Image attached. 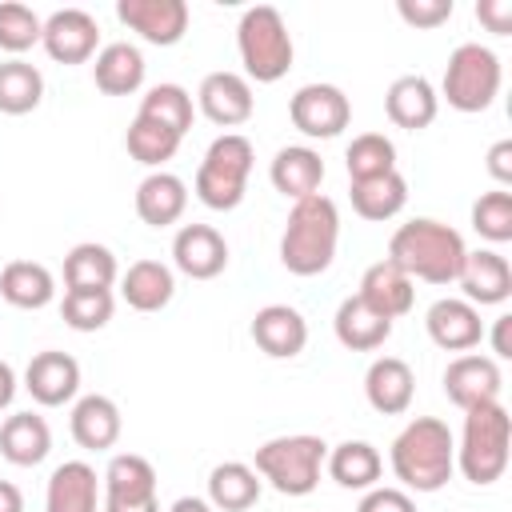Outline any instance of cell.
<instances>
[{
    "label": "cell",
    "mask_w": 512,
    "mask_h": 512,
    "mask_svg": "<svg viewBox=\"0 0 512 512\" xmlns=\"http://www.w3.org/2000/svg\"><path fill=\"white\" fill-rule=\"evenodd\" d=\"M464 236L452 224H440L432 216H416L400 224L388 240V260L424 284H452L464 264Z\"/></svg>",
    "instance_id": "cell-1"
},
{
    "label": "cell",
    "mask_w": 512,
    "mask_h": 512,
    "mask_svg": "<svg viewBox=\"0 0 512 512\" xmlns=\"http://www.w3.org/2000/svg\"><path fill=\"white\" fill-rule=\"evenodd\" d=\"M340 244V212L336 204L316 192L288 208L284 232H280V264L292 276H320L336 260Z\"/></svg>",
    "instance_id": "cell-2"
},
{
    "label": "cell",
    "mask_w": 512,
    "mask_h": 512,
    "mask_svg": "<svg viewBox=\"0 0 512 512\" xmlns=\"http://www.w3.org/2000/svg\"><path fill=\"white\" fill-rule=\"evenodd\" d=\"M392 472L412 492H440L456 472V436L436 416H416L392 440Z\"/></svg>",
    "instance_id": "cell-3"
},
{
    "label": "cell",
    "mask_w": 512,
    "mask_h": 512,
    "mask_svg": "<svg viewBox=\"0 0 512 512\" xmlns=\"http://www.w3.org/2000/svg\"><path fill=\"white\" fill-rule=\"evenodd\" d=\"M508 452H512L508 408L500 400L468 408L464 412V432H460V444H456V468L464 472V480L476 484V488L496 484L508 468Z\"/></svg>",
    "instance_id": "cell-4"
},
{
    "label": "cell",
    "mask_w": 512,
    "mask_h": 512,
    "mask_svg": "<svg viewBox=\"0 0 512 512\" xmlns=\"http://www.w3.org/2000/svg\"><path fill=\"white\" fill-rule=\"evenodd\" d=\"M252 140L240 132H224L208 144L200 168H196V200L212 212H232L240 208L252 176Z\"/></svg>",
    "instance_id": "cell-5"
},
{
    "label": "cell",
    "mask_w": 512,
    "mask_h": 512,
    "mask_svg": "<svg viewBox=\"0 0 512 512\" xmlns=\"http://www.w3.org/2000/svg\"><path fill=\"white\" fill-rule=\"evenodd\" d=\"M236 48H240V64H244L248 80H256V84H276L280 76H288L292 52H296L292 32L272 4H256L240 16Z\"/></svg>",
    "instance_id": "cell-6"
},
{
    "label": "cell",
    "mask_w": 512,
    "mask_h": 512,
    "mask_svg": "<svg viewBox=\"0 0 512 512\" xmlns=\"http://www.w3.org/2000/svg\"><path fill=\"white\" fill-rule=\"evenodd\" d=\"M324 456H328V444L320 436H308V432L272 436L256 448V472L280 496H308L320 484Z\"/></svg>",
    "instance_id": "cell-7"
},
{
    "label": "cell",
    "mask_w": 512,
    "mask_h": 512,
    "mask_svg": "<svg viewBox=\"0 0 512 512\" xmlns=\"http://www.w3.org/2000/svg\"><path fill=\"white\" fill-rule=\"evenodd\" d=\"M500 80H504L500 56L492 48L468 40V44L452 48L444 80H440V96L456 112H488L492 100L500 96Z\"/></svg>",
    "instance_id": "cell-8"
},
{
    "label": "cell",
    "mask_w": 512,
    "mask_h": 512,
    "mask_svg": "<svg viewBox=\"0 0 512 512\" xmlns=\"http://www.w3.org/2000/svg\"><path fill=\"white\" fill-rule=\"evenodd\" d=\"M104 504L100 512H160L156 468L136 452H116L104 468Z\"/></svg>",
    "instance_id": "cell-9"
},
{
    "label": "cell",
    "mask_w": 512,
    "mask_h": 512,
    "mask_svg": "<svg viewBox=\"0 0 512 512\" xmlns=\"http://www.w3.org/2000/svg\"><path fill=\"white\" fill-rule=\"evenodd\" d=\"M288 116H292L296 132H304L312 140H332L348 128L352 104H348L344 88H336V84H304L292 92Z\"/></svg>",
    "instance_id": "cell-10"
},
{
    "label": "cell",
    "mask_w": 512,
    "mask_h": 512,
    "mask_svg": "<svg viewBox=\"0 0 512 512\" xmlns=\"http://www.w3.org/2000/svg\"><path fill=\"white\" fill-rule=\"evenodd\" d=\"M40 44L56 64H84L100 52V24L84 8H56L44 20Z\"/></svg>",
    "instance_id": "cell-11"
},
{
    "label": "cell",
    "mask_w": 512,
    "mask_h": 512,
    "mask_svg": "<svg viewBox=\"0 0 512 512\" xmlns=\"http://www.w3.org/2000/svg\"><path fill=\"white\" fill-rule=\"evenodd\" d=\"M116 20L156 48H172L188 32L184 0H116Z\"/></svg>",
    "instance_id": "cell-12"
},
{
    "label": "cell",
    "mask_w": 512,
    "mask_h": 512,
    "mask_svg": "<svg viewBox=\"0 0 512 512\" xmlns=\"http://www.w3.org/2000/svg\"><path fill=\"white\" fill-rule=\"evenodd\" d=\"M500 388H504V376H500V364H496L492 356L460 352V356L448 360V368H444V396H448L460 412L500 400Z\"/></svg>",
    "instance_id": "cell-13"
},
{
    "label": "cell",
    "mask_w": 512,
    "mask_h": 512,
    "mask_svg": "<svg viewBox=\"0 0 512 512\" xmlns=\"http://www.w3.org/2000/svg\"><path fill=\"white\" fill-rule=\"evenodd\" d=\"M196 108L216 128H240L256 112L248 76H240V72H208L200 80V88H196Z\"/></svg>",
    "instance_id": "cell-14"
},
{
    "label": "cell",
    "mask_w": 512,
    "mask_h": 512,
    "mask_svg": "<svg viewBox=\"0 0 512 512\" xmlns=\"http://www.w3.org/2000/svg\"><path fill=\"white\" fill-rule=\"evenodd\" d=\"M424 328L436 348L444 352H472L484 340V320L480 308L468 304L464 296H444L424 312Z\"/></svg>",
    "instance_id": "cell-15"
},
{
    "label": "cell",
    "mask_w": 512,
    "mask_h": 512,
    "mask_svg": "<svg viewBox=\"0 0 512 512\" xmlns=\"http://www.w3.org/2000/svg\"><path fill=\"white\" fill-rule=\"evenodd\" d=\"M24 388L44 408H60V404L76 400V392H80V364H76V356L56 352V348L36 352L28 360V368H24Z\"/></svg>",
    "instance_id": "cell-16"
},
{
    "label": "cell",
    "mask_w": 512,
    "mask_h": 512,
    "mask_svg": "<svg viewBox=\"0 0 512 512\" xmlns=\"http://www.w3.org/2000/svg\"><path fill=\"white\" fill-rule=\"evenodd\" d=\"M172 264L192 280H216L228 268V240L212 224H184L172 240Z\"/></svg>",
    "instance_id": "cell-17"
},
{
    "label": "cell",
    "mask_w": 512,
    "mask_h": 512,
    "mask_svg": "<svg viewBox=\"0 0 512 512\" xmlns=\"http://www.w3.org/2000/svg\"><path fill=\"white\" fill-rule=\"evenodd\" d=\"M372 312H380L384 320H400L412 312L416 304V280L408 272H400L388 256L368 264L364 276H360V292H356Z\"/></svg>",
    "instance_id": "cell-18"
},
{
    "label": "cell",
    "mask_w": 512,
    "mask_h": 512,
    "mask_svg": "<svg viewBox=\"0 0 512 512\" xmlns=\"http://www.w3.org/2000/svg\"><path fill=\"white\" fill-rule=\"evenodd\" d=\"M364 396L380 416H404L416 396L412 364L400 356H376L364 372Z\"/></svg>",
    "instance_id": "cell-19"
},
{
    "label": "cell",
    "mask_w": 512,
    "mask_h": 512,
    "mask_svg": "<svg viewBox=\"0 0 512 512\" xmlns=\"http://www.w3.org/2000/svg\"><path fill=\"white\" fill-rule=\"evenodd\" d=\"M252 340L272 360H292L308 344V320L288 304H264L252 316Z\"/></svg>",
    "instance_id": "cell-20"
},
{
    "label": "cell",
    "mask_w": 512,
    "mask_h": 512,
    "mask_svg": "<svg viewBox=\"0 0 512 512\" xmlns=\"http://www.w3.org/2000/svg\"><path fill=\"white\" fill-rule=\"evenodd\" d=\"M456 284L464 288V300L468 304H504L512 296V268L500 252L492 248H476V252H464V264H460V276Z\"/></svg>",
    "instance_id": "cell-21"
},
{
    "label": "cell",
    "mask_w": 512,
    "mask_h": 512,
    "mask_svg": "<svg viewBox=\"0 0 512 512\" xmlns=\"http://www.w3.org/2000/svg\"><path fill=\"white\" fill-rule=\"evenodd\" d=\"M384 112H388V120L396 128L420 132V128H428L436 120L440 96H436V88H432L428 76H416V72L412 76H396L388 84V92H384Z\"/></svg>",
    "instance_id": "cell-22"
},
{
    "label": "cell",
    "mask_w": 512,
    "mask_h": 512,
    "mask_svg": "<svg viewBox=\"0 0 512 512\" xmlns=\"http://www.w3.org/2000/svg\"><path fill=\"white\" fill-rule=\"evenodd\" d=\"M44 512H100V480L84 460H64L48 476Z\"/></svg>",
    "instance_id": "cell-23"
},
{
    "label": "cell",
    "mask_w": 512,
    "mask_h": 512,
    "mask_svg": "<svg viewBox=\"0 0 512 512\" xmlns=\"http://www.w3.org/2000/svg\"><path fill=\"white\" fill-rule=\"evenodd\" d=\"M120 432H124V416L112 396L92 392L72 404V440L84 452H108L120 440Z\"/></svg>",
    "instance_id": "cell-24"
},
{
    "label": "cell",
    "mask_w": 512,
    "mask_h": 512,
    "mask_svg": "<svg viewBox=\"0 0 512 512\" xmlns=\"http://www.w3.org/2000/svg\"><path fill=\"white\" fill-rule=\"evenodd\" d=\"M268 180L280 196H288L292 204L304 200V196H316L320 192V180H324V160L320 152H312L308 144H288L272 156L268 164Z\"/></svg>",
    "instance_id": "cell-25"
},
{
    "label": "cell",
    "mask_w": 512,
    "mask_h": 512,
    "mask_svg": "<svg viewBox=\"0 0 512 512\" xmlns=\"http://www.w3.org/2000/svg\"><path fill=\"white\" fill-rule=\"evenodd\" d=\"M188 208V184L176 176V172H148L140 184H136V216L148 224V228H168L184 216Z\"/></svg>",
    "instance_id": "cell-26"
},
{
    "label": "cell",
    "mask_w": 512,
    "mask_h": 512,
    "mask_svg": "<svg viewBox=\"0 0 512 512\" xmlns=\"http://www.w3.org/2000/svg\"><path fill=\"white\" fill-rule=\"evenodd\" d=\"M120 296L136 312H160L176 296V272L164 260H136L120 276Z\"/></svg>",
    "instance_id": "cell-27"
},
{
    "label": "cell",
    "mask_w": 512,
    "mask_h": 512,
    "mask_svg": "<svg viewBox=\"0 0 512 512\" xmlns=\"http://www.w3.org/2000/svg\"><path fill=\"white\" fill-rule=\"evenodd\" d=\"M332 332L348 352H376L384 348V340L392 336V320H384L380 312H372L360 296H344L336 316H332Z\"/></svg>",
    "instance_id": "cell-28"
},
{
    "label": "cell",
    "mask_w": 512,
    "mask_h": 512,
    "mask_svg": "<svg viewBox=\"0 0 512 512\" xmlns=\"http://www.w3.org/2000/svg\"><path fill=\"white\" fill-rule=\"evenodd\" d=\"M52 452V428L36 412H16L0 424V456L16 468H36Z\"/></svg>",
    "instance_id": "cell-29"
},
{
    "label": "cell",
    "mask_w": 512,
    "mask_h": 512,
    "mask_svg": "<svg viewBox=\"0 0 512 512\" xmlns=\"http://www.w3.org/2000/svg\"><path fill=\"white\" fill-rule=\"evenodd\" d=\"M92 80L104 96H132L140 84H144V56L136 44L128 40H116V44H104L96 52V64H92Z\"/></svg>",
    "instance_id": "cell-30"
},
{
    "label": "cell",
    "mask_w": 512,
    "mask_h": 512,
    "mask_svg": "<svg viewBox=\"0 0 512 512\" xmlns=\"http://www.w3.org/2000/svg\"><path fill=\"white\" fill-rule=\"evenodd\" d=\"M260 488H264L260 472L252 464H244V460H224V464H216L208 472V504L216 512H244V508H252L260 500Z\"/></svg>",
    "instance_id": "cell-31"
},
{
    "label": "cell",
    "mask_w": 512,
    "mask_h": 512,
    "mask_svg": "<svg viewBox=\"0 0 512 512\" xmlns=\"http://www.w3.org/2000/svg\"><path fill=\"white\" fill-rule=\"evenodd\" d=\"M324 468H328V476H332L340 488L368 492V488H376V480H380V472H384V460H380V452H376L368 440H344V444L328 448Z\"/></svg>",
    "instance_id": "cell-32"
},
{
    "label": "cell",
    "mask_w": 512,
    "mask_h": 512,
    "mask_svg": "<svg viewBox=\"0 0 512 512\" xmlns=\"http://www.w3.org/2000/svg\"><path fill=\"white\" fill-rule=\"evenodd\" d=\"M0 296L12 304V308H24V312H36L44 304H52L56 296V280L44 264L36 260H8L0 268Z\"/></svg>",
    "instance_id": "cell-33"
},
{
    "label": "cell",
    "mask_w": 512,
    "mask_h": 512,
    "mask_svg": "<svg viewBox=\"0 0 512 512\" xmlns=\"http://www.w3.org/2000/svg\"><path fill=\"white\" fill-rule=\"evenodd\" d=\"M348 196H352L356 216H364L372 224H384V220H392V216L404 212V204H408V180L400 172H384V176H372V180H352Z\"/></svg>",
    "instance_id": "cell-34"
},
{
    "label": "cell",
    "mask_w": 512,
    "mask_h": 512,
    "mask_svg": "<svg viewBox=\"0 0 512 512\" xmlns=\"http://www.w3.org/2000/svg\"><path fill=\"white\" fill-rule=\"evenodd\" d=\"M120 280L112 248L96 240H80L64 256V288H112Z\"/></svg>",
    "instance_id": "cell-35"
},
{
    "label": "cell",
    "mask_w": 512,
    "mask_h": 512,
    "mask_svg": "<svg viewBox=\"0 0 512 512\" xmlns=\"http://www.w3.org/2000/svg\"><path fill=\"white\" fill-rule=\"evenodd\" d=\"M44 100V76L36 64L12 56L0 64V112L4 116H28Z\"/></svg>",
    "instance_id": "cell-36"
},
{
    "label": "cell",
    "mask_w": 512,
    "mask_h": 512,
    "mask_svg": "<svg viewBox=\"0 0 512 512\" xmlns=\"http://www.w3.org/2000/svg\"><path fill=\"white\" fill-rule=\"evenodd\" d=\"M136 116H144V120H152V124H164L168 132H176V136L184 140V132L192 128L196 104H192V92H188V88H180V84H156V88L144 92Z\"/></svg>",
    "instance_id": "cell-37"
},
{
    "label": "cell",
    "mask_w": 512,
    "mask_h": 512,
    "mask_svg": "<svg viewBox=\"0 0 512 512\" xmlns=\"http://www.w3.org/2000/svg\"><path fill=\"white\" fill-rule=\"evenodd\" d=\"M124 148H128V156H132L136 164H144V168L160 172V168L176 156L180 136H176V132H168L164 124H152V120L136 116V120L128 124V132H124Z\"/></svg>",
    "instance_id": "cell-38"
},
{
    "label": "cell",
    "mask_w": 512,
    "mask_h": 512,
    "mask_svg": "<svg viewBox=\"0 0 512 512\" xmlns=\"http://www.w3.org/2000/svg\"><path fill=\"white\" fill-rule=\"evenodd\" d=\"M116 312L112 288H64L60 316L72 332H100Z\"/></svg>",
    "instance_id": "cell-39"
},
{
    "label": "cell",
    "mask_w": 512,
    "mask_h": 512,
    "mask_svg": "<svg viewBox=\"0 0 512 512\" xmlns=\"http://www.w3.org/2000/svg\"><path fill=\"white\" fill-rule=\"evenodd\" d=\"M344 168H348V180H372V176L396 172V144L384 132H360L344 152Z\"/></svg>",
    "instance_id": "cell-40"
},
{
    "label": "cell",
    "mask_w": 512,
    "mask_h": 512,
    "mask_svg": "<svg viewBox=\"0 0 512 512\" xmlns=\"http://www.w3.org/2000/svg\"><path fill=\"white\" fill-rule=\"evenodd\" d=\"M472 228H476L484 240H492V244L512 240V192H508V188L484 192V196L472 204Z\"/></svg>",
    "instance_id": "cell-41"
},
{
    "label": "cell",
    "mask_w": 512,
    "mask_h": 512,
    "mask_svg": "<svg viewBox=\"0 0 512 512\" xmlns=\"http://www.w3.org/2000/svg\"><path fill=\"white\" fill-rule=\"evenodd\" d=\"M40 32H44V20L28 4H16V0L0 4V48L4 52L12 56L28 52L32 44H40Z\"/></svg>",
    "instance_id": "cell-42"
},
{
    "label": "cell",
    "mask_w": 512,
    "mask_h": 512,
    "mask_svg": "<svg viewBox=\"0 0 512 512\" xmlns=\"http://www.w3.org/2000/svg\"><path fill=\"white\" fill-rule=\"evenodd\" d=\"M396 12L408 28H440L444 20H452L456 4L452 0H396Z\"/></svg>",
    "instance_id": "cell-43"
},
{
    "label": "cell",
    "mask_w": 512,
    "mask_h": 512,
    "mask_svg": "<svg viewBox=\"0 0 512 512\" xmlns=\"http://www.w3.org/2000/svg\"><path fill=\"white\" fill-rule=\"evenodd\" d=\"M356 512H416V500L404 488H368Z\"/></svg>",
    "instance_id": "cell-44"
},
{
    "label": "cell",
    "mask_w": 512,
    "mask_h": 512,
    "mask_svg": "<svg viewBox=\"0 0 512 512\" xmlns=\"http://www.w3.org/2000/svg\"><path fill=\"white\" fill-rule=\"evenodd\" d=\"M476 20L496 32V36H508L512 32V0H480L476 4Z\"/></svg>",
    "instance_id": "cell-45"
},
{
    "label": "cell",
    "mask_w": 512,
    "mask_h": 512,
    "mask_svg": "<svg viewBox=\"0 0 512 512\" xmlns=\"http://www.w3.org/2000/svg\"><path fill=\"white\" fill-rule=\"evenodd\" d=\"M484 160H488V176H492L500 188L512 184V140H496Z\"/></svg>",
    "instance_id": "cell-46"
},
{
    "label": "cell",
    "mask_w": 512,
    "mask_h": 512,
    "mask_svg": "<svg viewBox=\"0 0 512 512\" xmlns=\"http://www.w3.org/2000/svg\"><path fill=\"white\" fill-rule=\"evenodd\" d=\"M512 316L504 312V316H496V324H492V360H508L512 356Z\"/></svg>",
    "instance_id": "cell-47"
},
{
    "label": "cell",
    "mask_w": 512,
    "mask_h": 512,
    "mask_svg": "<svg viewBox=\"0 0 512 512\" xmlns=\"http://www.w3.org/2000/svg\"><path fill=\"white\" fill-rule=\"evenodd\" d=\"M0 512H24V492L12 480H0Z\"/></svg>",
    "instance_id": "cell-48"
},
{
    "label": "cell",
    "mask_w": 512,
    "mask_h": 512,
    "mask_svg": "<svg viewBox=\"0 0 512 512\" xmlns=\"http://www.w3.org/2000/svg\"><path fill=\"white\" fill-rule=\"evenodd\" d=\"M12 396H16V372L8 360H0V412L12 404Z\"/></svg>",
    "instance_id": "cell-49"
},
{
    "label": "cell",
    "mask_w": 512,
    "mask_h": 512,
    "mask_svg": "<svg viewBox=\"0 0 512 512\" xmlns=\"http://www.w3.org/2000/svg\"><path fill=\"white\" fill-rule=\"evenodd\" d=\"M168 512H216V508L208 500H200V496H180V500H172Z\"/></svg>",
    "instance_id": "cell-50"
}]
</instances>
